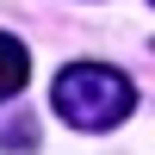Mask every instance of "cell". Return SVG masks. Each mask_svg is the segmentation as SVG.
<instances>
[{
	"label": "cell",
	"mask_w": 155,
	"mask_h": 155,
	"mask_svg": "<svg viewBox=\"0 0 155 155\" xmlns=\"http://www.w3.org/2000/svg\"><path fill=\"white\" fill-rule=\"evenodd\" d=\"M130 106H137L130 74L106 68V62H68L56 74V118L74 130H112L130 118Z\"/></svg>",
	"instance_id": "1"
},
{
	"label": "cell",
	"mask_w": 155,
	"mask_h": 155,
	"mask_svg": "<svg viewBox=\"0 0 155 155\" xmlns=\"http://www.w3.org/2000/svg\"><path fill=\"white\" fill-rule=\"evenodd\" d=\"M25 74H31V56H25V44L0 31V99H12V93H19V87H25Z\"/></svg>",
	"instance_id": "2"
}]
</instances>
